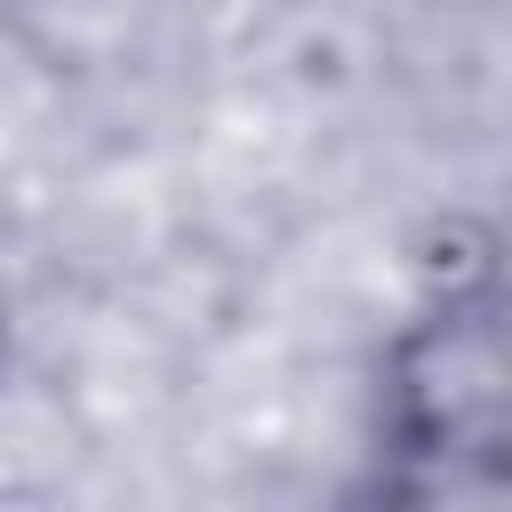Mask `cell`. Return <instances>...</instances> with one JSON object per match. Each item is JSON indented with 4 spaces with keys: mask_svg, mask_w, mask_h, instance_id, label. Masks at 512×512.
Listing matches in <instances>:
<instances>
[{
    "mask_svg": "<svg viewBox=\"0 0 512 512\" xmlns=\"http://www.w3.org/2000/svg\"><path fill=\"white\" fill-rule=\"evenodd\" d=\"M392 496H472L504 480V288L496 264L440 280L384 360Z\"/></svg>",
    "mask_w": 512,
    "mask_h": 512,
    "instance_id": "1",
    "label": "cell"
}]
</instances>
